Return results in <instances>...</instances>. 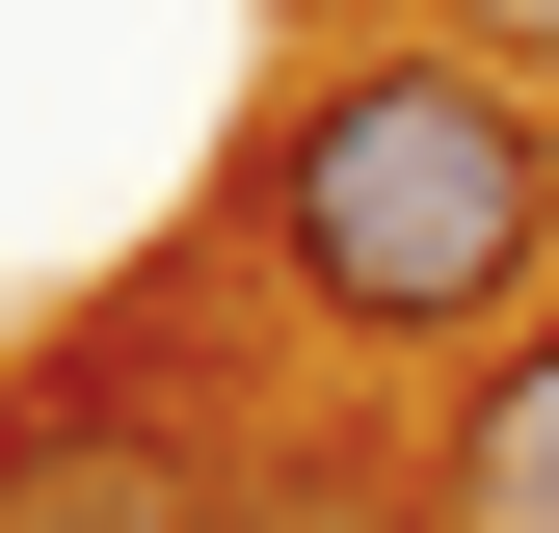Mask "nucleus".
<instances>
[{
    "label": "nucleus",
    "mask_w": 559,
    "mask_h": 533,
    "mask_svg": "<svg viewBox=\"0 0 559 533\" xmlns=\"http://www.w3.org/2000/svg\"><path fill=\"white\" fill-rule=\"evenodd\" d=\"M559 133L507 107V54H346V81L266 133V266L346 320V347H453V320L533 294Z\"/></svg>",
    "instance_id": "f257e3e1"
},
{
    "label": "nucleus",
    "mask_w": 559,
    "mask_h": 533,
    "mask_svg": "<svg viewBox=\"0 0 559 533\" xmlns=\"http://www.w3.org/2000/svg\"><path fill=\"white\" fill-rule=\"evenodd\" d=\"M453 533H559V320L453 400Z\"/></svg>",
    "instance_id": "f03ea898"
},
{
    "label": "nucleus",
    "mask_w": 559,
    "mask_h": 533,
    "mask_svg": "<svg viewBox=\"0 0 559 533\" xmlns=\"http://www.w3.org/2000/svg\"><path fill=\"white\" fill-rule=\"evenodd\" d=\"M266 533H373V507H266Z\"/></svg>",
    "instance_id": "7ed1b4c3"
},
{
    "label": "nucleus",
    "mask_w": 559,
    "mask_h": 533,
    "mask_svg": "<svg viewBox=\"0 0 559 533\" xmlns=\"http://www.w3.org/2000/svg\"><path fill=\"white\" fill-rule=\"evenodd\" d=\"M533 27H559V0H533Z\"/></svg>",
    "instance_id": "20e7f679"
}]
</instances>
